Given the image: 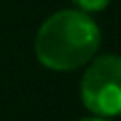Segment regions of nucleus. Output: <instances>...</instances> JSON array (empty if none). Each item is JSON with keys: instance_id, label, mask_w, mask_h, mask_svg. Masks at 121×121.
<instances>
[{"instance_id": "nucleus-3", "label": "nucleus", "mask_w": 121, "mask_h": 121, "mask_svg": "<svg viewBox=\"0 0 121 121\" xmlns=\"http://www.w3.org/2000/svg\"><path fill=\"white\" fill-rule=\"evenodd\" d=\"M81 13H98L111 4V0H72Z\"/></svg>"}, {"instance_id": "nucleus-2", "label": "nucleus", "mask_w": 121, "mask_h": 121, "mask_svg": "<svg viewBox=\"0 0 121 121\" xmlns=\"http://www.w3.org/2000/svg\"><path fill=\"white\" fill-rule=\"evenodd\" d=\"M81 100L96 117L121 115V57L102 55L91 62L81 81Z\"/></svg>"}, {"instance_id": "nucleus-4", "label": "nucleus", "mask_w": 121, "mask_h": 121, "mask_svg": "<svg viewBox=\"0 0 121 121\" xmlns=\"http://www.w3.org/2000/svg\"><path fill=\"white\" fill-rule=\"evenodd\" d=\"M79 121H111V119H104V117H83V119H79Z\"/></svg>"}, {"instance_id": "nucleus-1", "label": "nucleus", "mask_w": 121, "mask_h": 121, "mask_svg": "<svg viewBox=\"0 0 121 121\" xmlns=\"http://www.w3.org/2000/svg\"><path fill=\"white\" fill-rule=\"evenodd\" d=\"M98 23L77 9L57 11L40 26L34 51L38 62L57 72H68L87 64L100 47Z\"/></svg>"}]
</instances>
